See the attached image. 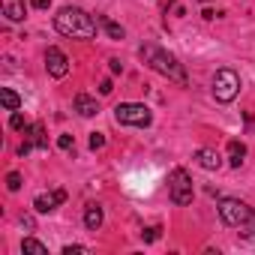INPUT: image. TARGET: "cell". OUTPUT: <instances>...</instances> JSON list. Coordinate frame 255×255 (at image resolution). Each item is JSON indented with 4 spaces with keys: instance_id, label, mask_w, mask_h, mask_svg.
Here are the masks:
<instances>
[{
    "instance_id": "cell-1",
    "label": "cell",
    "mask_w": 255,
    "mask_h": 255,
    "mask_svg": "<svg viewBox=\"0 0 255 255\" xmlns=\"http://www.w3.org/2000/svg\"><path fill=\"white\" fill-rule=\"evenodd\" d=\"M54 30L72 39H93L96 36V18L87 15L81 6H63L54 15Z\"/></svg>"
},
{
    "instance_id": "cell-2",
    "label": "cell",
    "mask_w": 255,
    "mask_h": 255,
    "mask_svg": "<svg viewBox=\"0 0 255 255\" xmlns=\"http://www.w3.org/2000/svg\"><path fill=\"white\" fill-rule=\"evenodd\" d=\"M219 219L231 228H240V237L255 240V210L240 198H219Z\"/></svg>"
},
{
    "instance_id": "cell-3",
    "label": "cell",
    "mask_w": 255,
    "mask_h": 255,
    "mask_svg": "<svg viewBox=\"0 0 255 255\" xmlns=\"http://www.w3.org/2000/svg\"><path fill=\"white\" fill-rule=\"evenodd\" d=\"M138 54H141V60H144L153 72H159V75H165V78H171V81H177V84H186V72H183V66L177 63L174 54H168V51H162V48H153V45H144Z\"/></svg>"
},
{
    "instance_id": "cell-4",
    "label": "cell",
    "mask_w": 255,
    "mask_h": 255,
    "mask_svg": "<svg viewBox=\"0 0 255 255\" xmlns=\"http://www.w3.org/2000/svg\"><path fill=\"white\" fill-rule=\"evenodd\" d=\"M114 120L123 123V126H150L153 114H150V108L141 105V102H120V105L114 108Z\"/></svg>"
},
{
    "instance_id": "cell-5",
    "label": "cell",
    "mask_w": 255,
    "mask_h": 255,
    "mask_svg": "<svg viewBox=\"0 0 255 255\" xmlns=\"http://www.w3.org/2000/svg\"><path fill=\"white\" fill-rule=\"evenodd\" d=\"M240 75L234 72V69H219L216 75H213V96L219 99V102H231L237 93H240Z\"/></svg>"
},
{
    "instance_id": "cell-6",
    "label": "cell",
    "mask_w": 255,
    "mask_h": 255,
    "mask_svg": "<svg viewBox=\"0 0 255 255\" xmlns=\"http://www.w3.org/2000/svg\"><path fill=\"white\" fill-rule=\"evenodd\" d=\"M168 195H171V201L177 204V207H183V204H189L192 201V177L183 171V168H174L171 174H168Z\"/></svg>"
},
{
    "instance_id": "cell-7",
    "label": "cell",
    "mask_w": 255,
    "mask_h": 255,
    "mask_svg": "<svg viewBox=\"0 0 255 255\" xmlns=\"http://www.w3.org/2000/svg\"><path fill=\"white\" fill-rule=\"evenodd\" d=\"M45 69H48V75L63 78V75L69 72V57H66L60 48H48V51H45Z\"/></svg>"
},
{
    "instance_id": "cell-8",
    "label": "cell",
    "mask_w": 255,
    "mask_h": 255,
    "mask_svg": "<svg viewBox=\"0 0 255 255\" xmlns=\"http://www.w3.org/2000/svg\"><path fill=\"white\" fill-rule=\"evenodd\" d=\"M63 201H66V189H54L51 195H45V192L36 195V198H33V207H36V213H51V210H54L57 204H63Z\"/></svg>"
},
{
    "instance_id": "cell-9",
    "label": "cell",
    "mask_w": 255,
    "mask_h": 255,
    "mask_svg": "<svg viewBox=\"0 0 255 255\" xmlns=\"http://www.w3.org/2000/svg\"><path fill=\"white\" fill-rule=\"evenodd\" d=\"M195 162H198L204 171H219L222 156H219L216 150H210V147H201V150H195Z\"/></svg>"
},
{
    "instance_id": "cell-10",
    "label": "cell",
    "mask_w": 255,
    "mask_h": 255,
    "mask_svg": "<svg viewBox=\"0 0 255 255\" xmlns=\"http://www.w3.org/2000/svg\"><path fill=\"white\" fill-rule=\"evenodd\" d=\"M75 111H78L81 117H93V114H99V105H96V99H93V96L78 93V96H75Z\"/></svg>"
},
{
    "instance_id": "cell-11",
    "label": "cell",
    "mask_w": 255,
    "mask_h": 255,
    "mask_svg": "<svg viewBox=\"0 0 255 255\" xmlns=\"http://www.w3.org/2000/svg\"><path fill=\"white\" fill-rule=\"evenodd\" d=\"M0 6L9 21H24V0H0Z\"/></svg>"
},
{
    "instance_id": "cell-12",
    "label": "cell",
    "mask_w": 255,
    "mask_h": 255,
    "mask_svg": "<svg viewBox=\"0 0 255 255\" xmlns=\"http://www.w3.org/2000/svg\"><path fill=\"white\" fill-rule=\"evenodd\" d=\"M243 159H246V144L243 141H228V165L231 168H240L243 165Z\"/></svg>"
},
{
    "instance_id": "cell-13",
    "label": "cell",
    "mask_w": 255,
    "mask_h": 255,
    "mask_svg": "<svg viewBox=\"0 0 255 255\" xmlns=\"http://www.w3.org/2000/svg\"><path fill=\"white\" fill-rule=\"evenodd\" d=\"M84 225H87V231H99V225H102V207L99 204H87L84 207Z\"/></svg>"
},
{
    "instance_id": "cell-14",
    "label": "cell",
    "mask_w": 255,
    "mask_h": 255,
    "mask_svg": "<svg viewBox=\"0 0 255 255\" xmlns=\"http://www.w3.org/2000/svg\"><path fill=\"white\" fill-rule=\"evenodd\" d=\"M27 132H30V144L36 147V150H48V138H45V126L42 123H33V126H27Z\"/></svg>"
},
{
    "instance_id": "cell-15",
    "label": "cell",
    "mask_w": 255,
    "mask_h": 255,
    "mask_svg": "<svg viewBox=\"0 0 255 255\" xmlns=\"http://www.w3.org/2000/svg\"><path fill=\"white\" fill-rule=\"evenodd\" d=\"M96 24H102V27H105V33H108L111 39H123V36H126V30H123L117 21H111L108 15H96Z\"/></svg>"
},
{
    "instance_id": "cell-16",
    "label": "cell",
    "mask_w": 255,
    "mask_h": 255,
    "mask_svg": "<svg viewBox=\"0 0 255 255\" xmlns=\"http://www.w3.org/2000/svg\"><path fill=\"white\" fill-rule=\"evenodd\" d=\"M0 102H3L6 111H18V108H21V96H18L12 87H3V90H0Z\"/></svg>"
},
{
    "instance_id": "cell-17",
    "label": "cell",
    "mask_w": 255,
    "mask_h": 255,
    "mask_svg": "<svg viewBox=\"0 0 255 255\" xmlns=\"http://www.w3.org/2000/svg\"><path fill=\"white\" fill-rule=\"evenodd\" d=\"M21 252H36V255H48V246H45V243H39L36 237H24V243H21Z\"/></svg>"
},
{
    "instance_id": "cell-18",
    "label": "cell",
    "mask_w": 255,
    "mask_h": 255,
    "mask_svg": "<svg viewBox=\"0 0 255 255\" xmlns=\"http://www.w3.org/2000/svg\"><path fill=\"white\" fill-rule=\"evenodd\" d=\"M6 186H9V192H18L21 189V174L18 171H9L6 174Z\"/></svg>"
},
{
    "instance_id": "cell-19",
    "label": "cell",
    "mask_w": 255,
    "mask_h": 255,
    "mask_svg": "<svg viewBox=\"0 0 255 255\" xmlns=\"http://www.w3.org/2000/svg\"><path fill=\"white\" fill-rule=\"evenodd\" d=\"M9 126H12V129H27V120H24V114H21V111H12V117H9Z\"/></svg>"
},
{
    "instance_id": "cell-20",
    "label": "cell",
    "mask_w": 255,
    "mask_h": 255,
    "mask_svg": "<svg viewBox=\"0 0 255 255\" xmlns=\"http://www.w3.org/2000/svg\"><path fill=\"white\" fill-rule=\"evenodd\" d=\"M159 231H162L159 225H153V228H144V231H141V240H144V243H153V240H159Z\"/></svg>"
},
{
    "instance_id": "cell-21",
    "label": "cell",
    "mask_w": 255,
    "mask_h": 255,
    "mask_svg": "<svg viewBox=\"0 0 255 255\" xmlns=\"http://www.w3.org/2000/svg\"><path fill=\"white\" fill-rule=\"evenodd\" d=\"M57 147H60V150H75V138H72V135H60V138H57Z\"/></svg>"
},
{
    "instance_id": "cell-22",
    "label": "cell",
    "mask_w": 255,
    "mask_h": 255,
    "mask_svg": "<svg viewBox=\"0 0 255 255\" xmlns=\"http://www.w3.org/2000/svg\"><path fill=\"white\" fill-rule=\"evenodd\" d=\"M105 147V135L102 132H90V150H99Z\"/></svg>"
},
{
    "instance_id": "cell-23",
    "label": "cell",
    "mask_w": 255,
    "mask_h": 255,
    "mask_svg": "<svg viewBox=\"0 0 255 255\" xmlns=\"http://www.w3.org/2000/svg\"><path fill=\"white\" fill-rule=\"evenodd\" d=\"M87 252H90V249H87V246H78V243H75V246H63V255H87Z\"/></svg>"
},
{
    "instance_id": "cell-24",
    "label": "cell",
    "mask_w": 255,
    "mask_h": 255,
    "mask_svg": "<svg viewBox=\"0 0 255 255\" xmlns=\"http://www.w3.org/2000/svg\"><path fill=\"white\" fill-rule=\"evenodd\" d=\"M108 63H111V72H123V63L120 60H108Z\"/></svg>"
},
{
    "instance_id": "cell-25",
    "label": "cell",
    "mask_w": 255,
    "mask_h": 255,
    "mask_svg": "<svg viewBox=\"0 0 255 255\" xmlns=\"http://www.w3.org/2000/svg\"><path fill=\"white\" fill-rule=\"evenodd\" d=\"M99 90H102V93H111V90H114V87H111V81H108V78H105V81H102V84H99Z\"/></svg>"
},
{
    "instance_id": "cell-26",
    "label": "cell",
    "mask_w": 255,
    "mask_h": 255,
    "mask_svg": "<svg viewBox=\"0 0 255 255\" xmlns=\"http://www.w3.org/2000/svg\"><path fill=\"white\" fill-rule=\"evenodd\" d=\"M48 3H51V0H33V6H36V9H48Z\"/></svg>"
},
{
    "instance_id": "cell-27",
    "label": "cell",
    "mask_w": 255,
    "mask_h": 255,
    "mask_svg": "<svg viewBox=\"0 0 255 255\" xmlns=\"http://www.w3.org/2000/svg\"><path fill=\"white\" fill-rule=\"evenodd\" d=\"M201 3H207V0H201Z\"/></svg>"
}]
</instances>
